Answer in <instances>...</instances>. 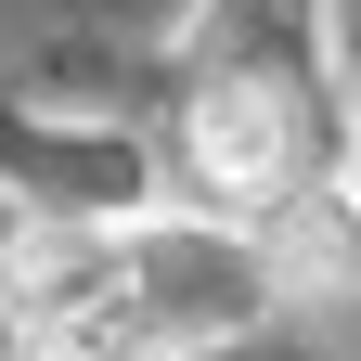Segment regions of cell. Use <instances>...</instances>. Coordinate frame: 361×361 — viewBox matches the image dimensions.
<instances>
[{
	"label": "cell",
	"instance_id": "6da1fadb",
	"mask_svg": "<svg viewBox=\"0 0 361 361\" xmlns=\"http://www.w3.org/2000/svg\"><path fill=\"white\" fill-rule=\"evenodd\" d=\"M180 155L219 207H284L297 194V104L271 78H207L194 116H180Z\"/></svg>",
	"mask_w": 361,
	"mask_h": 361
},
{
	"label": "cell",
	"instance_id": "7a4b0ae2",
	"mask_svg": "<svg viewBox=\"0 0 361 361\" xmlns=\"http://www.w3.org/2000/svg\"><path fill=\"white\" fill-rule=\"evenodd\" d=\"M26 361H155V336H129V323H104V310H78V323H39Z\"/></svg>",
	"mask_w": 361,
	"mask_h": 361
},
{
	"label": "cell",
	"instance_id": "3957f363",
	"mask_svg": "<svg viewBox=\"0 0 361 361\" xmlns=\"http://www.w3.org/2000/svg\"><path fill=\"white\" fill-rule=\"evenodd\" d=\"M26 336H39V323H26V297L0 284V361H26Z\"/></svg>",
	"mask_w": 361,
	"mask_h": 361
}]
</instances>
